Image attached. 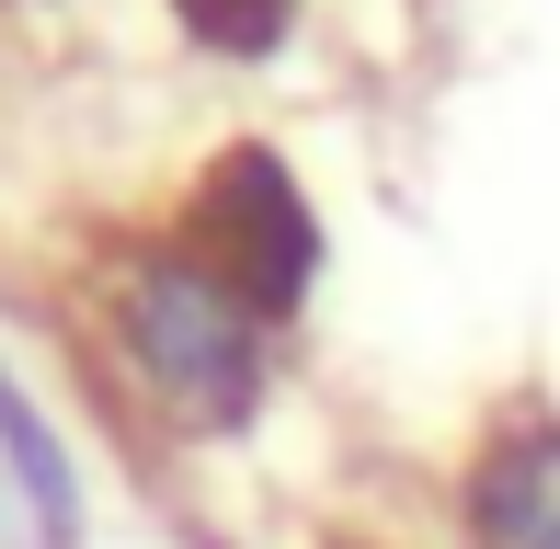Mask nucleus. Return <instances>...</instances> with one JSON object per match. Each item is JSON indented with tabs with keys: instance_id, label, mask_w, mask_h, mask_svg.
<instances>
[{
	"instance_id": "1",
	"label": "nucleus",
	"mask_w": 560,
	"mask_h": 549,
	"mask_svg": "<svg viewBox=\"0 0 560 549\" xmlns=\"http://www.w3.org/2000/svg\"><path fill=\"white\" fill-rule=\"evenodd\" d=\"M92 320H104L115 378L184 446H229L264 423V320L229 309V297L172 253L161 230H115L92 253Z\"/></svg>"
},
{
	"instance_id": "2",
	"label": "nucleus",
	"mask_w": 560,
	"mask_h": 549,
	"mask_svg": "<svg viewBox=\"0 0 560 549\" xmlns=\"http://www.w3.org/2000/svg\"><path fill=\"white\" fill-rule=\"evenodd\" d=\"M161 241L207 274L229 309H252L264 332H287V320L310 309V287H320V218H310V195H298L287 149H264V138H229L218 161L172 195Z\"/></svg>"
},
{
	"instance_id": "3",
	"label": "nucleus",
	"mask_w": 560,
	"mask_h": 549,
	"mask_svg": "<svg viewBox=\"0 0 560 549\" xmlns=\"http://www.w3.org/2000/svg\"><path fill=\"white\" fill-rule=\"evenodd\" d=\"M446 538L457 549H560V412L503 401L469 435L446 481Z\"/></svg>"
},
{
	"instance_id": "4",
	"label": "nucleus",
	"mask_w": 560,
	"mask_h": 549,
	"mask_svg": "<svg viewBox=\"0 0 560 549\" xmlns=\"http://www.w3.org/2000/svg\"><path fill=\"white\" fill-rule=\"evenodd\" d=\"M0 481H12V504H23V527H35V549H81V538H92V515H81V469H69L58 423L23 401L12 366H0Z\"/></svg>"
},
{
	"instance_id": "5",
	"label": "nucleus",
	"mask_w": 560,
	"mask_h": 549,
	"mask_svg": "<svg viewBox=\"0 0 560 549\" xmlns=\"http://www.w3.org/2000/svg\"><path fill=\"white\" fill-rule=\"evenodd\" d=\"M161 12H172V35H184L195 58H229V69L275 58V46L298 35V0H161Z\"/></svg>"
},
{
	"instance_id": "6",
	"label": "nucleus",
	"mask_w": 560,
	"mask_h": 549,
	"mask_svg": "<svg viewBox=\"0 0 560 549\" xmlns=\"http://www.w3.org/2000/svg\"><path fill=\"white\" fill-rule=\"evenodd\" d=\"M310 549H389V538H366V527H320Z\"/></svg>"
}]
</instances>
